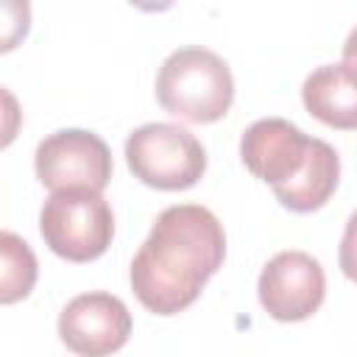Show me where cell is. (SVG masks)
<instances>
[{"mask_svg": "<svg viewBox=\"0 0 357 357\" xmlns=\"http://www.w3.org/2000/svg\"><path fill=\"white\" fill-rule=\"evenodd\" d=\"M226 257V231L201 204H176L156 215L131 259V290L156 315L192 307Z\"/></svg>", "mask_w": 357, "mask_h": 357, "instance_id": "cell-1", "label": "cell"}, {"mask_svg": "<svg viewBox=\"0 0 357 357\" xmlns=\"http://www.w3.org/2000/svg\"><path fill=\"white\" fill-rule=\"evenodd\" d=\"M39 262L33 248L14 231H0V304H17L36 287Z\"/></svg>", "mask_w": 357, "mask_h": 357, "instance_id": "cell-11", "label": "cell"}, {"mask_svg": "<svg viewBox=\"0 0 357 357\" xmlns=\"http://www.w3.org/2000/svg\"><path fill=\"white\" fill-rule=\"evenodd\" d=\"M259 304L273 321H307L326 296V276L315 257L307 251H282L265 262L257 282Z\"/></svg>", "mask_w": 357, "mask_h": 357, "instance_id": "cell-6", "label": "cell"}, {"mask_svg": "<svg viewBox=\"0 0 357 357\" xmlns=\"http://www.w3.org/2000/svg\"><path fill=\"white\" fill-rule=\"evenodd\" d=\"M315 137H307L298 126L282 117H265L251 123L240 137L243 165L265 181L271 190L290 184L307 165Z\"/></svg>", "mask_w": 357, "mask_h": 357, "instance_id": "cell-8", "label": "cell"}, {"mask_svg": "<svg viewBox=\"0 0 357 357\" xmlns=\"http://www.w3.org/2000/svg\"><path fill=\"white\" fill-rule=\"evenodd\" d=\"M36 178L59 190H92L103 192L112 181V151L86 128H61L47 134L33 153Z\"/></svg>", "mask_w": 357, "mask_h": 357, "instance_id": "cell-5", "label": "cell"}, {"mask_svg": "<svg viewBox=\"0 0 357 357\" xmlns=\"http://www.w3.org/2000/svg\"><path fill=\"white\" fill-rule=\"evenodd\" d=\"M337 181H340V156L329 142L315 137V145L304 170L290 184L273 190V195L284 209L304 215V212L321 209L335 195Z\"/></svg>", "mask_w": 357, "mask_h": 357, "instance_id": "cell-10", "label": "cell"}, {"mask_svg": "<svg viewBox=\"0 0 357 357\" xmlns=\"http://www.w3.org/2000/svg\"><path fill=\"white\" fill-rule=\"evenodd\" d=\"M20 128H22L20 100L14 98V92H8L6 86H0V151L8 148L17 139Z\"/></svg>", "mask_w": 357, "mask_h": 357, "instance_id": "cell-13", "label": "cell"}, {"mask_svg": "<svg viewBox=\"0 0 357 357\" xmlns=\"http://www.w3.org/2000/svg\"><path fill=\"white\" fill-rule=\"evenodd\" d=\"M126 162L145 187L176 192L190 190L206 173V151L176 123H145L126 139Z\"/></svg>", "mask_w": 357, "mask_h": 357, "instance_id": "cell-4", "label": "cell"}, {"mask_svg": "<svg viewBox=\"0 0 357 357\" xmlns=\"http://www.w3.org/2000/svg\"><path fill=\"white\" fill-rule=\"evenodd\" d=\"M301 100L307 112L329 128L351 131L357 126V89H354V67L324 64L304 78Z\"/></svg>", "mask_w": 357, "mask_h": 357, "instance_id": "cell-9", "label": "cell"}, {"mask_svg": "<svg viewBox=\"0 0 357 357\" xmlns=\"http://www.w3.org/2000/svg\"><path fill=\"white\" fill-rule=\"evenodd\" d=\"M131 335V312L112 293H81L59 315L61 343L84 357L120 351Z\"/></svg>", "mask_w": 357, "mask_h": 357, "instance_id": "cell-7", "label": "cell"}, {"mask_svg": "<svg viewBox=\"0 0 357 357\" xmlns=\"http://www.w3.org/2000/svg\"><path fill=\"white\" fill-rule=\"evenodd\" d=\"M31 31V0H0V56L17 50Z\"/></svg>", "mask_w": 357, "mask_h": 357, "instance_id": "cell-12", "label": "cell"}, {"mask_svg": "<svg viewBox=\"0 0 357 357\" xmlns=\"http://www.w3.org/2000/svg\"><path fill=\"white\" fill-rule=\"evenodd\" d=\"M156 100L167 114L184 123H215L226 117L234 100L231 70L206 47H178L156 73Z\"/></svg>", "mask_w": 357, "mask_h": 357, "instance_id": "cell-2", "label": "cell"}, {"mask_svg": "<svg viewBox=\"0 0 357 357\" xmlns=\"http://www.w3.org/2000/svg\"><path fill=\"white\" fill-rule=\"evenodd\" d=\"M45 245L67 262H92L106 254L114 237L109 201L92 190H59L39 212Z\"/></svg>", "mask_w": 357, "mask_h": 357, "instance_id": "cell-3", "label": "cell"}, {"mask_svg": "<svg viewBox=\"0 0 357 357\" xmlns=\"http://www.w3.org/2000/svg\"><path fill=\"white\" fill-rule=\"evenodd\" d=\"M131 6H137L139 11H148V14H159V11H167L176 0H128Z\"/></svg>", "mask_w": 357, "mask_h": 357, "instance_id": "cell-14", "label": "cell"}]
</instances>
